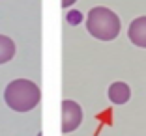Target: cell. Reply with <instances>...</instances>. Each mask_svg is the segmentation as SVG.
<instances>
[{
  "instance_id": "1",
  "label": "cell",
  "mask_w": 146,
  "mask_h": 136,
  "mask_svg": "<svg viewBox=\"0 0 146 136\" xmlns=\"http://www.w3.org/2000/svg\"><path fill=\"white\" fill-rule=\"evenodd\" d=\"M4 99L11 110L15 112H30L32 108L38 106L39 99H41V91L39 86L32 80L26 78H17L8 84L4 91Z\"/></svg>"
},
{
  "instance_id": "2",
  "label": "cell",
  "mask_w": 146,
  "mask_h": 136,
  "mask_svg": "<svg viewBox=\"0 0 146 136\" xmlns=\"http://www.w3.org/2000/svg\"><path fill=\"white\" fill-rule=\"evenodd\" d=\"M86 28L99 41H112L120 34V19L109 8L98 6V8H92L88 13Z\"/></svg>"
},
{
  "instance_id": "3",
  "label": "cell",
  "mask_w": 146,
  "mask_h": 136,
  "mask_svg": "<svg viewBox=\"0 0 146 136\" xmlns=\"http://www.w3.org/2000/svg\"><path fill=\"white\" fill-rule=\"evenodd\" d=\"M82 110L75 101H62V132H71L81 125Z\"/></svg>"
},
{
  "instance_id": "4",
  "label": "cell",
  "mask_w": 146,
  "mask_h": 136,
  "mask_svg": "<svg viewBox=\"0 0 146 136\" xmlns=\"http://www.w3.org/2000/svg\"><path fill=\"white\" fill-rule=\"evenodd\" d=\"M129 41L135 47L146 49V17H139L129 24Z\"/></svg>"
},
{
  "instance_id": "5",
  "label": "cell",
  "mask_w": 146,
  "mask_h": 136,
  "mask_svg": "<svg viewBox=\"0 0 146 136\" xmlns=\"http://www.w3.org/2000/svg\"><path fill=\"white\" fill-rule=\"evenodd\" d=\"M131 97V89L125 82H114L109 88V99L114 104H125Z\"/></svg>"
},
{
  "instance_id": "6",
  "label": "cell",
  "mask_w": 146,
  "mask_h": 136,
  "mask_svg": "<svg viewBox=\"0 0 146 136\" xmlns=\"http://www.w3.org/2000/svg\"><path fill=\"white\" fill-rule=\"evenodd\" d=\"M15 54V43L8 35H0V64H6Z\"/></svg>"
},
{
  "instance_id": "7",
  "label": "cell",
  "mask_w": 146,
  "mask_h": 136,
  "mask_svg": "<svg viewBox=\"0 0 146 136\" xmlns=\"http://www.w3.org/2000/svg\"><path fill=\"white\" fill-rule=\"evenodd\" d=\"M81 19H82V15L79 11H69L68 13V22H69V24H79Z\"/></svg>"
},
{
  "instance_id": "8",
  "label": "cell",
  "mask_w": 146,
  "mask_h": 136,
  "mask_svg": "<svg viewBox=\"0 0 146 136\" xmlns=\"http://www.w3.org/2000/svg\"><path fill=\"white\" fill-rule=\"evenodd\" d=\"M75 0H62V8H68V6H71Z\"/></svg>"
}]
</instances>
